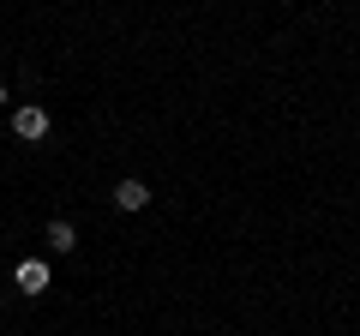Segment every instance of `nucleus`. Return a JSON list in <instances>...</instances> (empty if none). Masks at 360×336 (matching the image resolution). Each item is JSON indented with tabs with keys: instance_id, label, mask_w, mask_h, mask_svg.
<instances>
[{
	"instance_id": "f257e3e1",
	"label": "nucleus",
	"mask_w": 360,
	"mask_h": 336,
	"mask_svg": "<svg viewBox=\"0 0 360 336\" xmlns=\"http://www.w3.org/2000/svg\"><path fill=\"white\" fill-rule=\"evenodd\" d=\"M54 132V120H49V108L42 103H25V108H13V138H25V144H42Z\"/></svg>"
},
{
	"instance_id": "f03ea898",
	"label": "nucleus",
	"mask_w": 360,
	"mask_h": 336,
	"mask_svg": "<svg viewBox=\"0 0 360 336\" xmlns=\"http://www.w3.org/2000/svg\"><path fill=\"white\" fill-rule=\"evenodd\" d=\"M18 288H25V295H42V288H49L54 283V271H49V264H42V259H25V264H18Z\"/></svg>"
},
{
	"instance_id": "7ed1b4c3",
	"label": "nucleus",
	"mask_w": 360,
	"mask_h": 336,
	"mask_svg": "<svg viewBox=\"0 0 360 336\" xmlns=\"http://www.w3.org/2000/svg\"><path fill=\"white\" fill-rule=\"evenodd\" d=\"M144 205H150V186H144V181H120L115 186V210L132 217V210H144Z\"/></svg>"
},
{
	"instance_id": "20e7f679",
	"label": "nucleus",
	"mask_w": 360,
	"mask_h": 336,
	"mask_svg": "<svg viewBox=\"0 0 360 336\" xmlns=\"http://www.w3.org/2000/svg\"><path fill=\"white\" fill-rule=\"evenodd\" d=\"M42 240H49L54 252H72V246H78V228H72V222H66V217H54L49 228H42Z\"/></svg>"
},
{
	"instance_id": "39448f33",
	"label": "nucleus",
	"mask_w": 360,
	"mask_h": 336,
	"mask_svg": "<svg viewBox=\"0 0 360 336\" xmlns=\"http://www.w3.org/2000/svg\"><path fill=\"white\" fill-rule=\"evenodd\" d=\"M0 103H6V84H0Z\"/></svg>"
}]
</instances>
